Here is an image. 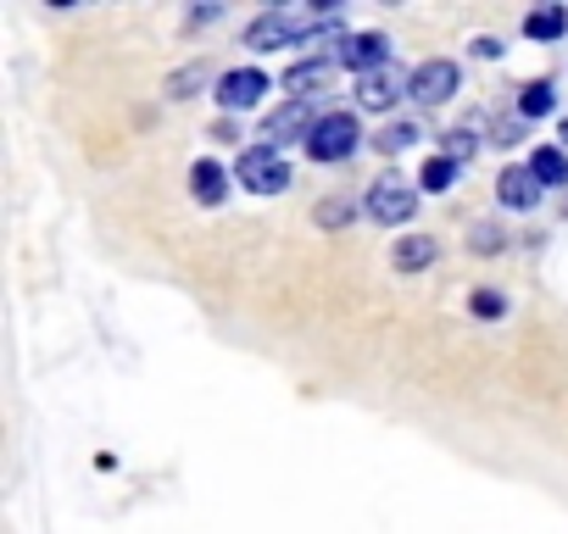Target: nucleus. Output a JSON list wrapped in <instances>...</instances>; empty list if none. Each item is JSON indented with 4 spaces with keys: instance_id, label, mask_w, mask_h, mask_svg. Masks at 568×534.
Instances as JSON below:
<instances>
[{
    "instance_id": "412c9836",
    "label": "nucleus",
    "mask_w": 568,
    "mask_h": 534,
    "mask_svg": "<svg viewBox=\"0 0 568 534\" xmlns=\"http://www.w3.org/2000/svg\"><path fill=\"white\" fill-rule=\"evenodd\" d=\"M452 162H463V156H474V129H457L452 134V151H446Z\"/></svg>"
},
{
    "instance_id": "6ab92c4d",
    "label": "nucleus",
    "mask_w": 568,
    "mask_h": 534,
    "mask_svg": "<svg viewBox=\"0 0 568 534\" xmlns=\"http://www.w3.org/2000/svg\"><path fill=\"white\" fill-rule=\"evenodd\" d=\"M201 79H206V68H184V73H173V79H168V95H173V101H190Z\"/></svg>"
},
{
    "instance_id": "20e7f679",
    "label": "nucleus",
    "mask_w": 568,
    "mask_h": 534,
    "mask_svg": "<svg viewBox=\"0 0 568 534\" xmlns=\"http://www.w3.org/2000/svg\"><path fill=\"white\" fill-rule=\"evenodd\" d=\"M368 212H374L379 223H407V217L418 212V189H413L407 178L385 173V178H374V189H368Z\"/></svg>"
},
{
    "instance_id": "1a4fd4ad",
    "label": "nucleus",
    "mask_w": 568,
    "mask_h": 534,
    "mask_svg": "<svg viewBox=\"0 0 568 534\" xmlns=\"http://www.w3.org/2000/svg\"><path fill=\"white\" fill-rule=\"evenodd\" d=\"M262 90H267V73H256V68H229V73L217 79V106L245 112V106L262 101Z\"/></svg>"
},
{
    "instance_id": "ddd939ff",
    "label": "nucleus",
    "mask_w": 568,
    "mask_h": 534,
    "mask_svg": "<svg viewBox=\"0 0 568 534\" xmlns=\"http://www.w3.org/2000/svg\"><path fill=\"white\" fill-rule=\"evenodd\" d=\"M329 68H335V51H329V57H313V62H296L291 73H284V84H291V90H296V101H302L307 90H318V84L329 79Z\"/></svg>"
},
{
    "instance_id": "6e6552de",
    "label": "nucleus",
    "mask_w": 568,
    "mask_h": 534,
    "mask_svg": "<svg viewBox=\"0 0 568 534\" xmlns=\"http://www.w3.org/2000/svg\"><path fill=\"white\" fill-rule=\"evenodd\" d=\"M407 84H413V73H402V68H379V73L357 79V106L385 112V106H396V101L407 95Z\"/></svg>"
},
{
    "instance_id": "9d476101",
    "label": "nucleus",
    "mask_w": 568,
    "mask_h": 534,
    "mask_svg": "<svg viewBox=\"0 0 568 534\" xmlns=\"http://www.w3.org/2000/svg\"><path fill=\"white\" fill-rule=\"evenodd\" d=\"M540 178L529 173V167H507L501 178H496V195H501V206H513V212H529L535 201H540Z\"/></svg>"
},
{
    "instance_id": "9b49d317",
    "label": "nucleus",
    "mask_w": 568,
    "mask_h": 534,
    "mask_svg": "<svg viewBox=\"0 0 568 534\" xmlns=\"http://www.w3.org/2000/svg\"><path fill=\"white\" fill-rule=\"evenodd\" d=\"M190 195H195L201 206H217V201L229 195V173H223L212 156H201V162L190 167Z\"/></svg>"
},
{
    "instance_id": "4468645a",
    "label": "nucleus",
    "mask_w": 568,
    "mask_h": 534,
    "mask_svg": "<svg viewBox=\"0 0 568 534\" xmlns=\"http://www.w3.org/2000/svg\"><path fill=\"white\" fill-rule=\"evenodd\" d=\"M524 34H529V40H562V34H568V12H562V7H540V12L524 18Z\"/></svg>"
},
{
    "instance_id": "f3484780",
    "label": "nucleus",
    "mask_w": 568,
    "mask_h": 534,
    "mask_svg": "<svg viewBox=\"0 0 568 534\" xmlns=\"http://www.w3.org/2000/svg\"><path fill=\"white\" fill-rule=\"evenodd\" d=\"M557 106V90L551 84H524V95H518V112L524 117H546Z\"/></svg>"
},
{
    "instance_id": "f03ea898",
    "label": "nucleus",
    "mask_w": 568,
    "mask_h": 534,
    "mask_svg": "<svg viewBox=\"0 0 568 534\" xmlns=\"http://www.w3.org/2000/svg\"><path fill=\"white\" fill-rule=\"evenodd\" d=\"M357 117H346V112H329V117H318V129L307 134V156L313 162H346L352 151H357Z\"/></svg>"
},
{
    "instance_id": "f257e3e1",
    "label": "nucleus",
    "mask_w": 568,
    "mask_h": 534,
    "mask_svg": "<svg viewBox=\"0 0 568 534\" xmlns=\"http://www.w3.org/2000/svg\"><path fill=\"white\" fill-rule=\"evenodd\" d=\"M329 29H341V12H262L251 29H245V45L251 51H278V45H307L313 34H329Z\"/></svg>"
},
{
    "instance_id": "a211bd4d",
    "label": "nucleus",
    "mask_w": 568,
    "mask_h": 534,
    "mask_svg": "<svg viewBox=\"0 0 568 534\" xmlns=\"http://www.w3.org/2000/svg\"><path fill=\"white\" fill-rule=\"evenodd\" d=\"M418 123H390L385 134H379V151H407V145H418Z\"/></svg>"
},
{
    "instance_id": "423d86ee",
    "label": "nucleus",
    "mask_w": 568,
    "mask_h": 534,
    "mask_svg": "<svg viewBox=\"0 0 568 534\" xmlns=\"http://www.w3.org/2000/svg\"><path fill=\"white\" fill-rule=\"evenodd\" d=\"M335 62H341V68H357V73L368 79V73L390 68V40H385V34H346V40L335 45Z\"/></svg>"
},
{
    "instance_id": "39448f33",
    "label": "nucleus",
    "mask_w": 568,
    "mask_h": 534,
    "mask_svg": "<svg viewBox=\"0 0 568 534\" xmlns=\"http://www.w3.org/2000/svg\"><path fill=\"white\" fill-rule=\"evenodd\" d=\"M407 95H413L418 106H440V101H452V95H457V62L435 57V62L413 68V84H407Z\"/></svg>"
},
{
    "instance_id": "4be33fe9",
    "label": "nucleus",
    "mask_w": 568,
    "mask_h": 534,
    "mask_svg": "<svg viewBox=\"0 0 568 534\" xmlns=\"http://www.w3.org/2000/svg\"><path fill=\"white\" fill-rule=\"evenodd\" d=\"M496 140H501V145H513V140H518V123H513V117H501V123H496Z\"/></svg>"
},
{
    "instance_id": "b1692460",
    "label": "nucleus",
    "mask_w": 568,
    "mask_h": 534,
    "mask_svg": "<svg viewBox=\"0 0 568 534\" xmlns=\"http://www.w3.org/2000/svg\"><path fill=\"white\" fill-rule=\"evenodd\" d=\"M562 140H568V117H562Z\"/></svg>"
},
{
    "instance_id": "aec40b11",
    "label": "nucleus",
    "mask_w": 568,
    "mask_h": 534,
    "mask_svg": "<svg viewBox=\"0 0 568 534\" xmlns=\"http://www.w3.org/2000/svg\"><path fill=\"white\" fill-rule=\"evenodd\" d=\"M501 307H507V301H501L496 290H474V318H485V324H496V318H501Z\"/></svg>"
},
{
    "instance_id": "7ed1b4c3",
    "label": "nucleus",
    "mask_w": 568,
    "mask_h": 534,
    "mask_svg": "<svg viewBox=\"0 0 568 534\" xmlns=\"http://www.w3.org/2000/svg\"><path fill=\"white\" fill-rule=\"evenodd\" d=\"M240 184L245 189H256V195H278L284 184H291V162H284L273 145H251L245 156H240Z\"/></svg>"
},
{
    "instance_id": "f8f14e48",
    "label": "nucleus",
    "mask_w": 568,
    "mask_h": 534,
    "mask_svg": "<svg viewBox=\"0 0 568 534\" xmlns=\"http://www.w3.org/2000/svg\"><path fill=\"white\" fill-rule=\"evenodd\" d=\"M440 256V245L429 239V234H402L396 239V250H390V261L402 267V274H424V267Z\"/></svg>"
},
{
    "instance_id": "0eeeda50",
    "label": "nucleus",
    "mask_w": 568,
    "mask_h": 534,
    "mask_svg": "<svg viewBox=\"0 0 568 534\" xmlns=\"http://www.w3.org/2000/svg\"><path fill=\"white\" fill-rule=\"evenodd\" d=\"M318 129V117H313V106L307 101H284L278 112H267V123H262V134H267V145L278 151L284 140H307Z\"/></svg>"
},
{
    "instance_id": "dca6fc26",
    "label": "nucleus",
    "mask_w": 568,
    "mask_h": 534,
    "mask_svg": "<svg viewBox=\"0 0 568 534\" xmlns=\"http://www.w3.org/2000/svg\"><path fill=\"white\" fill-rule=\"evenodd\" d=\"M529 173H535L540 184H562V178H568V162H562V151H557V145H546V151H535Z\"/></svg>"
},
{
    "instance_id": "5701e85b",
    "label": "nucleus",
    "mask_w": 568,
    "mask_h": 534,
    "mask_svg": "<svg viewBox=\"0 0 568 534\" xmlns=\"http://www.w3.org/2000/svg\"><path fill=\"white\" fill-rule=\"evenodd\" d=\"M474 245H479V250H485V245H501V234H496V228H474Z\"/></svg>"
},
{
    "instance_id": "2eb2a0df",
    "label": "nucleus",
    "mask_w": 568,
    "mask_h": 534,
    "mask_svg": "<svg viewBox=\"0 0 568 534\" xmlns=\"http://www.w3.org/2000/svg\"><path fill=\"white\" fill-rule=\"evenodd\" d=\"M418 184H424V189H435V195H440V189H452V184H457V162H452L446 151H440V156H429V162H424V173H418Z\"/></svg>"
}]
</instances>
